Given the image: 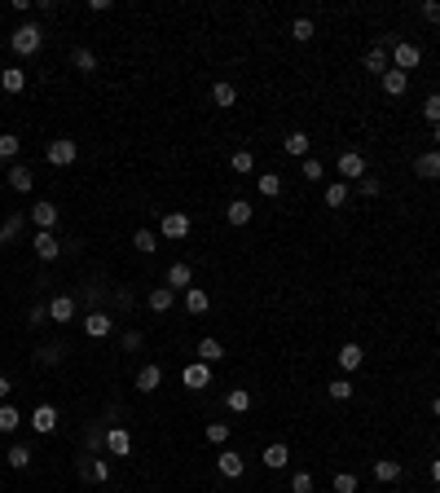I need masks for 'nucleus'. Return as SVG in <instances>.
I'll list each match as a JSON object with an SVG mask.
<instances>
[{"mask_svg": "<svg viewBox=\"0 0 440 493\" xmlns=\"http://www.w3.org/2000/svg\"><path fill=\"white\" fill-rule=\"evenodd\" d=\"M401 472H405V467H401L396 458H379V462H374V480H383V484H396Z\"/></svg>", "mask_w": 440, "mask_h": 493, "instance_id": "obj_27", "label": "nucleus"}, {"mask_svg": "<svg viewBox=\"0 0 440 493\" xmlns=\"http://www.w3.org/2000/svg\"><path fill=\"white\" fill-rule=\"evenodd\" d=\"M62 238H58V233H44V229H36V238H31V251H36V260L40 265H53L58 260V255H62Z\"/></svg>", "mask_w": 440, "mask_h": 493, "instance_id": "obj_4", "label": "nucleus"}, {"mask_svg": "<svg viewBox=\"0 0 440 493\" xmlns=\"http://www.w3.org/2000/svg\"><path fill=\"white\" fill-rule=\"evenodd\" d=\"M326 392H330V401H348L357 387H352V379H330V383H326Z\"/></svg>", "mask_w": 440, "mask_h": 493, "instance_id": "obj_41", "label": "nucleus"}, {"mask_svg": "<svg viewBox=\"0 0 440 493\" xmlns=\"http://www.w3.org/2000/svg\"><path fill=\"white\" fill-rule=\"evenodd\" d=\"M27 423H31V432H36V436H53V432H58V405L40 401V405L31 410V419H27Z\"/></svg>", "mask_w": 440, "mask_h": 493, "instance_id": "obj_6", "label": "nucleus"}, {"mask_svg": "<svg viewBox=\"0 0 440 493\" xmlns=\"http://www.w3.org/2000/svg\"><path fill=\"white\" fill-rule=\"evenodd\" d=\"M423 119H427V123H431V128H436V123H440V93H431V97H427V101H423Z\"/></svg>", "mask_w": 440, "mask_h": 493, "instance_id": "obj_45", "label": "nucleus"}, {"mask_svg": "<svg viewBox=\"0 0 440 493\" xmlns=\"http://www.w3.org/2000/svg\"><path fill=\"white\" fill-rule=\"evenodd\" d=\"M0 88H5L9 97H18L22 88H27V71H22V66H5V71H0Z\"/></svg>", "mask_w": 440, "mask_h": 493, "instance_id": "obj_20", "label": "nucleus"}, {"mask_svg": "<svg viewBox=\"0 0 440 493\" xmlns=\"http://www.w3.org/2000/svg\"><path fill=\"white\" fill-rule=\"evenodd\" d=\"M198 361H203V366H216V361H225V344L212 340V335H207V340H198Z\"/></svg>", "mask_w": 440, "mask_h": 493, "instance_id": "obj_25", "label": "nucleus"}, {"mask_svg": "<svg viewBox=\"0 0 440 493\" xmlns=\"http://www.w3.org/2000/svg\"><path fill=\"white\" fill-rule=\"evenodd\" d=\"M300 172H304V181H322V172H326V168H322V159H313V154H308V159L300 163Z\"/></svg>", "mask_w": 440, "mask_h": 493, "instance_id": "obj_46", "label": "nucleus"}, {"mask_svg": "<svg viewBox=\"0 0 440 493\" xmlns=\"http://www.w3.org/2000/svg\"><path fill=\"white\" fill-rule=\"evenodd\" d=\"M291 493H313V476H308V472H295V476H291Z\"/></svg>", "mask_w": 440, "mask_h": 493, "instance_id": "obj_49", "label": "nucleus"}, {"mask_svg": "<svg viewBox=\"0 0 440 493\" xmlns=\"http://www.w3.org/2000/svg\"><path fill=\"white\" fill-rule=\"evenodd\" d=\"M251 216H255V207H251L247 198H234V203L225 207V220H229V225H251Z\"/></svg>", "mask_w": 440, "mask_h": 493, "instance_id": "obj_24", "label": "nucleus"}, {"mask_svg": "<svg viewBox=\"0 0 440 493\" xmlns=\"http://www.w3.org/2000/svg\"><path fill=\"white\" fill-rule=\"evenodd\" d=\"M339 176L344 181H361V176H366V154H361V150H344L339 154Z\"/></svg>", "mask_w": 440, "mask_h": 493, "instance_id": "obj_13", "label": "nucleus"}, {"mask_svg": "<svg viewBox=\"0 0 440 493\" xmlns=\"http://www.w3.org/2000/svg\"><path fill=\"white\" fill-rule=\"evenodd\" d=\"M75 313H80V304H75V295H53V300H48V322L66 326V322H75Z\"/></svg>", "mask_w": 440, "mask_h": 493, "instance_id": "obj_10", "label": "nucleus"}, {"mask_svg": "<svg viewBox=\"0 0 440 493\" xmlns=\"http://www.w3.org/2000/svg\"><path fill=\"white\" fill-rule=\"evenodd\" d=\"M141 344H145V340H141V330H128V335H123V352H137Z\"/></svg>", "mask_w": 440, "mask_h": 493, "instance_id": "obj_52", "label": "nucleus"}, {"mask_svg": "<svg viewBox=\"0 0 440 493\" xmlns=\"http://www.w3.org/2000/svg\"><path fill=\"white\" fill-rule=\"evenodd\" d=\"M379 84H383V93H387V97H405V88H409V75L392 66V71H387V75H383Z\"/></svg>", "mask_w": 440, "mask_h": 493, "instance_id": "obj_23", "label": "nucleus"}, {"mask_svg": "<svg viewBox=\"0 0 440 493\" xmlns=\"http://www.w3.org/2000/svg\"><path fill=\"white\" fill-rule=\"evenodd\" d=\"M44 159L53 163V168H71L75 159H80V141H71V137H53L44 146Z\"/></svg>", "mask_w": 440, "mask_h": 493, "instance_id": "obj_3", "label": "nucleus"}, {"mask_svg": "<svg viewBox=\"0 0 440 493\" xmlns=\"http://www.w3.org/2000/svg\"><path fill=\"white\" fill-rule=\"evenodd\" d=\"M18 229H22V216H9V220H0V243H9Z\"/></svg>", "mask_w": 440, "mask_h": 493, "instance_id": "obj_50", "label": "nucleus"}, {"mask_svg": "<svg viewBox=\"0 0 440 493\" xmlns=\"http://www.w3.org/2000/svg\"><path fill=\"white\" fill-rule=\"evenodd\" d=\"M9 387H14V383H9L5 375H0V401H9Z\"/></svg>", "mask_w": 440, "mask_h": 493, "instance_id": "obj_54", "label": "nucleus"}, {"mask_svg": "<svg viewBox=\"0 0 440 493\" xmlns=\"http://www.w3.org/2000/svg\"><path fill=\"white\" fill-rule=\"evenodd\" d=\"M62 352H66L62 344H40V348H36V361H40V366H58Z\"/></svg>", "mask_w": 440, "mask_h": 493, "instance_id": "obj_39", "label": "nucleus"}, {"mask_svg": "<svg viewBox=\"0 0 440 493\" xmlns=\"http://www.w3.org/2000/svg\"><path fill=\"white\" fill-rule=\"evenodd\" d=\"M36 185V172L27 168V163H9V190H18V194H27Z\"/></svg>", "mask_w": 440, "mask_h": 493, "instance_id": "obj_21", "label": "nucleus"}, {"mask_svg": "<svg viewBox=\"0 0 440 493\" xmlns=\"http://www.w3.org/2000/svg\"><path fill=\"white\" fill-rule=\"evenodd\" d=\"M106 449L115 454V458H128V454H133V436H128V427H106Z\"/></svg>", "mask_w": 440, "mask_h": 493, "instance_id": "obj_15", "label": "nucleus"}, {"mask_svg": "<svg viewBox=\"0 0 440 493\" xmlns=\"http://www.w3.org/2000/svg\"><path fill=\"white\" fill-rule=\"evenodd\" d=\"M357 190H361V194H366V198H379V194H383V185H379V176H361V181H357Z\"/></svg>", "mask_w": 440, "mask_h": 493, "instance_id": "obj_47", "label": "nucleus"}, {"mask_svg": "<svg viewBox=\"0 0 440 493\" xmlns=\"http://www.w3.org/2000/svg\"><path fill=\"white\" fill-rule=\"evenodd\" d=\"M203 436L212 440V445H225V440H229V423H207V427H203Z\"/></svg>", "mask_w": 440, "mask_h": 493, "instance_id": "obj_44", "label": "nucleus"}, {"mask_svg": "<svg viewBox=\"0 0 440 493\" xmlns=\"http://www.w3.org/2000/svg\"><path fill=\"white\" fill-rule=\"evenodd\" d=\"M255 190H260L265 198H277V194H282V176H277V172H265V176H255Z\"/></svg>", "mask_w": 440, "mask_h": 493, "instance_id": "obj_37", "label": "nucleus"}, {"mask_svg": "<svg viewBox=\"0 0 440 493\" xmlns=\"http://www.w3.org/2000/svg\"><path fill=\"white\" fill-rule=\"evenodd\" d=\"M9 467H14V472H27V467H31V449L27 445H9Z\"/></svg>", "mask_w": 440, "mask_h": 493, "instance_id": "obj_42", "label": "nucleus"}, {"mask_svg": "<svg viewBox=\"0 0 440 493\" xmlns=\"http://www.w3.org/2000/svg\"><path fill=\"white\" fill-rule=\"evenodd\" d=\"M58 216H62V212H58V203H48V198H40L31 212H27V220H31L36 229H44V233H53V229H58Z\"/></svg>", "mask_w": 440, "mask_h": 493, "instance_id": "obj_7", "label": "nucleus"}, {"mask_svg": "<svg viewBox=\"0 0 440 493\" xmlns=\"http://www.w3.org/2000/svg\"><path fill=\"white\" fill-rule=\"evenodd\" d=\"M361 361H366L361 344H344V348H339V370H344V375H357V370H361Z\"/></svg>", "mask_w": 440, "mask_h": 493, "instance_id": "obj_22", "label": "nucleus"}, {"mask_svg": "<svg viewBox=\"0 0 440 493\" xmlns=\"http://www.w3.org/2000/svg\"><path fill=\"white\" fill-rule=\"evenodd\" d=\"M80 480H88V484H106V480H111V462H106V458H97V454L80 458Z\"/></svg>", "mask_w": 440, "mask_h": 493, "instance_id": "obj_9", "label": "nucleus"}, {"mask_svg": "<svg viewBox=\"0 0 440 493\" xmlns=\"http://www.w3.org/2000/svg\"><path fill=\"white\" fill-rule=\"evenodd\" d=\"M40 44H44V27H40V22H22V27L9 31V49H14L18 58L40 54Z\"/></svg>", "mask_w": 440, "mask_h": 493, "instance_id": "obj_1", "label": "nucleus"}, {"mask_svg": "<svg viewBox=\"0 0 440 493\" xmlns=\"http://www.w3.org/2000/svg\"><path fill=\"white\" fill-rule=\"evenodd\" d=\"M180 383L194 387V392L212 387V366H203V361H185V366H180Z\"/></svg>", "mask_w": 440, "mask_h": 493, "instance_id": "obj_8", "label": "nucleus"}, {"mask_svg": "<svg viewBox=\"0 0 440 493\" xmlns=\"http://www.w3.org/2000/svg\"><path fill=\"white\" fill-rule=\"evenodd\" d=\"M133 251L154 255V251H159V233H154V229H137V233H133Z\"/></svg>", "mask_w": 440, "mask_h": 493, "instance_id": "obj_31", "label": "nucleus"}, {"mask_svg": "<svg viewBox=\"0 0 440 493\" xmlns=\"http://www.w3.org/2000/svg\"><path fill=\"white\" fill-rule=\"evenodd\" d=\"M431 141H436V150H440V123H436V128H431Z\"/></svg>", "mask_w": 440, "mask_h": 493, "instance_id": "obj_56", "label": "nucleus"}, {"mask_svg": "<svg viewBox=\"0 0 440 493\" xmlns=\"http://www.w3.org/2000/svg\"><path fill=\"white\" fill-rule=\"evenodd\" d=\"M212 101H216V106H220V111H229V106H238V88H234V84H229V80H216V84H212Z\"/></svg>", "mask_w": 440, "mask_h": 493, "instance_id": "obj_26", "label": "nucleus"}, {"mask_svg": "<svg viewBox=\"0 0 440 493\" xmlns=\"http://www.w3.org/2000/svg\"><path fill=\"white\" fill-rule=\"evenodd\" d=\"M383 49H387V58H392V66H396V71H405V75L423 62V49H419V44H409V40L387 36V40H383Z\"/></svg>", "mask_w": 440, "mask_h": 493, "instance_id": "obj_2", "label": "nucleus"}, {"mask_svg": "<svg viewBox=\"0 0 440 493\" xmlns=\"http://www.w3.org/2000/svg\"><path fill=\"white\" fill-rule=\"evenodd\" d=\"M18 427H22V414H18V405L0 401V436H14Z\"/></svg>", "mask_w": 440, "mask_h": 493, "instance_id": "obj_28", "label": "nucleus"}, {"mask_svg": "<svg viewBox=\"0 0 440 493\" xmlns=\"http://www.w3.org/2000/svg\"><path fill=\"white\" fill-rule=\"evenodd\" d=\"M229 168H234L238 176H251V172H255V154H251V150H238L234 159H229Z\"/></svg>", "mask_w": 440, "mask_h": 493, "instance_id": "obj_40", "label": "nucleus"}, {"mask_svg": "<svg viewBox=\"0 0 440 493\" xmlns=\"http://www.w3.org/2000/svg\"><path fill=\"white\" fill-rule=\"evenodd\" d=\"M18 150H22V141H18L14 133H0V163H14Z\"/></svg>", "mask_w": 440, "mask_h": 493, "instance_id": "obj_38", "label": "nucleus"}, {"mask_svg": "<svg viewBox=\"0 0 440 493\" xmlns=\"http://www.w3.org/2000/svg\"><path fill=\"white\" fill-rule=\"evenodd\" d=\"M84 445H88V454H97L101 445H106V427H88V436H84Z\"/></svg>", "mask_w": 440, "mask_h": 493, "instance_id": "obj_48", "label": "nucleus"}, {"mask_svg": "<svg viewBox=\"0 0 440 493\" xmlns=\"http://www.w3.org/2000/svg\"><path fill=\"white\" fill-rule=\"evenodd\" d=\"M163 287H168V291H180V295H185V291L194 287V273H190V265H185V260H176V265L163 273Z\"/></svg>", "mask_w": 440, "mask_h": 493, "instance_id": "obj_12", "label": "nucleus"}, {"mask_svg": "<svg viewBox=\"0 0 440 493\" xmlns=\"http://www.w3.org/2000/svg\"><path fill=\"white\" fill-rule=\"evenodd\" d=\"M44 322H48V308H44V304H36L31 313H27V326H44Z\"/></svg>", "mask_w": 440, "mask_h": 493, "instance_id": "obj_51", "label": "nucleus"}, {"mask_svg": "<svg viewBox=\"0 0 440 493\" xmlns=\"http://www.w3.org/2000/svg\"><path fill=\"white\" fill-rule=\"evenodd\" d=\"M260 462L269 467V472H282V467L291 462V445H287V440H273V445L260 454Z\"/></svg>", "mask_w": 440, "mask_h": 493, "instance_id": "obj_17", "label": "nucleus"}, {"mask_svg": "<svg viewBox=\"0 0 440 493\" xmlns=\"http://www.w3.org/2000/svg\"><path fill=\"white\" fill-rule=\"evenodd\" d=\"M344 203H348V181H330V185H326V207L339 212Z\"/></svg>", "mask_w": 440, "mask_h": 493, "instance_id": "obj_35", "label": "nucleus"}, {"mask_svg": "<svg viewBox=\"0 0 440 493\" xmlns=\"http://www.w3.org/2000/svg\"><path fill=\"white\" fill-rule=\"evenodd\" d=\"M216 472H220L225 480H238V476L247 472V458H242V454H234V449H220V458H216Z\"/></svg>", "mask_w": 440, "mask_h": 493, "instance_id": "obj_14", "label": "nucleus"}, {"mask_svg": "<svg viewBox=\"0 0 440 493\" xmlns=\"http://www.w3.org/2000/svg\"><path fill=\"white\" fill-rule=\"evenodd\" d=\"M190 229H194L190 212H163V220H159V233H163V238H172V243L190 238Z\"/></svg>", "mask_w": 440, "mask_h": 493, "instance_id": "obj_5", "label": "nucleus"}, {"mask_svg": "<svg viewBox=\"0 0 440 493\" xmlns=\"http://www.w3.org/2000/svg\"><path fill=\"white\" fill-rule=\"evenodd\" d=\"M111 330H115V317L106 313V308H93V313L84 317V335H88V340H106Z\"/></svg>", "mask_w": 440, "mask_h": 493, "instance_id": "obj_11", "label": "nucleus"}, {"mask_svg": "<svg viewBox=\"0 0 440 493\" xmlns=\"http://www.w3.org/2000/svg\"><path fill=\"white\" fill-rule=\"evenodd\" d=\"M159 383H163V370L154 366V361H150V366H141V370H137V392H154V387H159Z\"/></svg>", "mask_w": 440, "mask_h": 493, "instance_id": "obj_29", "label": "nucleus"}, {"mask_svg": "<svg viewBox=\"0 0 440 493\" xmlns=\"http://www.w3.org/2000/svg\"><path fill=\"white\" fill-rule=\"evenodd\" d=\"M207 308H212V300H207V291H203V287H190V291H185V313L203 317Z\"/></svg>", "mask_w": 440, "mask_h": 493, "instance_id": "obj_30", "label": "nucleus"}, {"mask_svg": "<svg viewBox=\"0 0 440 493\" xmlns=\"http://www.w3.org/2000/svg\"><path fill=\"white\" fill-rule=\"evenodd\" d=\"M172 300H176V291H168V287H154V291L145 295L150 313H168V308H172Z\"/></svg>", "mask_w": 440, "mask_h": 493, "instance_id": "obj_32", "label": "nucleus"}, {"mask_svg": "<svg viewBox=\"0 0 440 493\" xmlns=\"http://www.w3.org/2000/svg\"><path fill=\"white\" fill-rule=\"evenodd\" d=\"M225 405L234 410V414H247V410H251V392H247V387H229V392H225Z\"/></svg>", "mask_w": 440, "mask_h": 493, "instance_id": "obj_34", "label": "nucleus"}, {"mask_svg": "<svg viewBox=\"0 0 440 493\" xmlns=\"http://www.w3.org/2000/svg\"><path fill=\"white\" fill-rule=\"evenodd\" d=\"M71 66L80 71V75H93V71H97V54H93V49H84V44H80V49H75V54H71Z\"/></svg>", "mask_w": 440, "mask_h": 493, "instance_id": "obj_33", "label": "nucleus"}, {"mask_svg": "<svg viewBox=\"0 0 440 493\" xmlns=\"http://www.w3.org/2000/svg\"><path fill=\"white\" fill-rule=\"evenodd\" d=\"M361 66H366L370 75H379V80H383V75H387V71H392V58H387V49H383V44H374V49H370V54H366V58H361Z\"/></svg>", "mask_w": 440, "mask_h": 493, "instance_id": "obj_18", "label": "nucleus"}, {"mask_svg": "<svg viewBox=\"0 0 440 493\" xmlns=\"http://www.w3.org/2000/svg\"><path fill=\"white\" fill-rule=\"evenodd\" d=\"M330 489H334V493H357V489H361V480H357L352 472H339V476L330 480Z\"/></svg>", "mask_w": 440, "mask_h": 493, "instance_id": "obj_43", "label": "nucleus"}, {"mask_svg": "<svg viewBox=\"0 0 440 493\" xmlns=\"http://www.w3.org/2000/svg\"><path fill=\"white\" fill-rule=\"evenodd\" d=\"M308 146H313V137H308V133H300V128L282 137V150H287L291 159H308Z\"/></svg>", "mask_w": 440, "mask_h": 493, "instance_id": "obj_19", "label": "nucleus"}, {"mask_svg": "<svg viewBox=\"0 0 440 493\" xmlns=\"http://www.w3.org/2000/svg\"><path fill=\"white\" fill-rule=\"evenodd\" d=\"M414 176H423V181H440V150H423L419 159H414Z\"/></svg>", "mask_w": 440, "mask_h": 493, "instance_id": "obj_16", "label": "nucleus"}, {"mask_svg": "<svg viewBox=\"0 0 440 493\" xmlns=\"http://www.w3.org/2000/svg\"><path fill=\"white\" fill-rule=\"evenodd\" d=\"M431 480L440 484V458H431Z\"/></svg>", "mask_w": 440, "mask_h": 493, "instance_id": "obj_55", "label": "nucleus"}, {"mask_svg": "<svg viewBox=\"0 0 440 493\" xmlns=\"http://www.w3.org/2000/svg\"><path fill=\"white\" fill-rule=\"evenodd\" d=\"M419 14H423L427 22H440V0H427V5H423Z\"/></svg>", "mask_w": 440, "mask_h": 493, "instance_id": "obj_53", "label": "nucleus"}, {"mask_svg": "<svg viewBox=\"0 0 440 493\" xmlns=\"http://www.w3.org/2000/svg\"><path fill=\"white\" fill-rule=\"evenodd\" d=\"M317 36V27H313V18H295L291 22V40L295 44H308V40H313Z\"/></svg>", "mask_w": 440, "mask_h": 493, "instance_id": "obj_36", "label": "nucleus"}, {"mask_svg": "<svg viewBox=\"0 0 440 493\" xmlns=\"http://www.w3.org/2000/svg\"><path fill=\"white\" fill-rule=\"evenodd\" d=\"M431 414H436V419H440V397H431Z\"/></svg>", "mask_w": 440, "mask_h": 493, "instance_id": "obj_57", "label": "nucleus"}]
</instances>
